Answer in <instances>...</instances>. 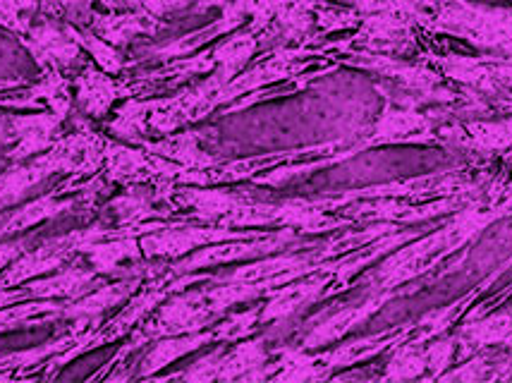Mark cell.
<instances>
[{
  "mask_svg": "<svg viewBox=\"0 0 512 383\" xmlns=\"http://www.w3.org/2000/svg\"><path fill=\"white\" fill-rule=\"evenodd\" d=\"M103 147H106V139L82 120L75 135L60 139L56 147L48 149V154L0 175V209L20 202L36 182L48 178L51 173H58V170L75 175L96 173L103 166Z\"/></svg>",
  "mask_w": 512,
  "mask_h": 383,
  "instance_id": "cell-1",
  "label": "cell"
},
{
  "mask_svg": "<svg viewBox=\"0 0 512 383\" xmlns=\"http://www.w3.org/2000/svg\"><path fill=\"white\" fill-rule=\"evenodd\" d=\"M29 32L20 36V41L29 48L36 63L44 70L67 72L75 68L82 53V46L77 44L70 32V22H58V15L39 10V17H34Z\"/></svg>",
  "mask_w": 512,
  "mask_h": 383,
  "instance_id": "cell-2",
  "label": "cell"
},
{
  "mask_svg": "<svg viewBox=\"0 0 512 383\" xmlns=\"http://www.w3.org/2000/svg\"><path fill=\"white\" fill-rule=\"evenodd\" d=\"M63 125L65 118H60L53 111L41 115H12L0 127L3 142L12 144L8 158L20 163L24 158L53 149L65 135Z\"/></svg>",
  "mask_w": 512,
  "mask_h": 383,
  "instance_id": "cell-3",
  "label": "cell"
},
{
  "mask_svg": "<svg viewBox=\"0 0 512 383\" xmlns=\"http://www.w3.org/2000/svg\"><path fill=\"white\" fill-rule=\"evenodd\" d=\"M87 230H72L56 240H48L41 247L32 249V252H24L10 264V269L0 276V288H12V285H20L29 278L41 276V273L65 266L72 257H77L79 247H82Z\"/></svg>",
  "mask_w": 512,
  "mask_h": 383,
  "instance_id": "cell-4",
  "label": "cell"
},
{
  "mask_svg": "<svg viewBox=\"0 0 512 383\" xmlns=\"http://www.w3.org/2000/svg\"><path fill=\"white\" fill-rule=\"evenodd\" d=\"M77 84V108L87 118H103L108 113V108L113 106V101L120 94H127V89L120 82H115L113 77H108V72H99L94 65H87L82 70V75L75 79Z\"/></svg>",
  "mask_w": 512,
  "mask_h": 383,
  "instance_id": "cell-5",
  "label": "cell"
},
{
  "mask_svg": "<svg viewBox=\"0 0 512 383\" xmlns=\"http://www.w3.org/2000/svg\"><path fill=\"white\" fill-rule=\"evenodd\" d=\"M96 285H103L101 276L94 269H82V266H67L58 273V276L46 278V281H34L27 285L32 293V300H56V297H65V300H77V297L96 290Z\"/></svg>",
  "mask_w": 512,
  "mask_h": 383,
  "instance_id": "cell-6",
  "label": "cell"
},
{
  "mask_svg": "<svg viewBox=\"0 0 512 383\" xmlns=\"http://www.w3.org/2000/svg\"><path fill=\"white\" fill-rule=\"evenodd\" d=\"M137 242H134V237H103V240H87L79 249V254H87L91 266H94V271L103 273V276H108V273H115L120 271V264H123L125 259H137Z\"/></svg>",
  "mask_w": 512,
  "mask_h": 383,
  "instance_id": "cell-7",
  "label": "cell"
},
{
  "mask_svg": "<svg viewBox=\"0 0 512 383\" xmlns=\"http://www.w3.org/2000/svg\"><path fill=\"white\" fill-rule=\"evenodd\" d=\"M84 27L91 29L96 36H101L103 41H108V44H115V46H125L137 32H146V29H151L149 24H144L142 17L96 15V12H91L89 22L84 24Z\"/></svg>",
  "mask_w": 512,
  "mask_h": 383,
  "instance_id": "cell-8",
  "label": "cell"
},
{
  "mask_svg": "<svg viewBox=\"0 0 512 383\" xmlns=\"http://www.w3.org/2000/svg\"><path fill=\"white\" fill-rule=\"evenodd\" d=\"M70 32H72V36H75L77 44L82 48H87L91 56H94V60L101 65L103 72L123 70V56H120L115 48L108 46V41H103L101 36H96L91 29L75 27V24H70Z\"/></svg>",
  "mask_w": 512,
  "mask_h": 383,
  "instance_id": "cell-9",
  "label": "cell"
},
{
  "mask_svg": "<svg viewBox=\"0 0 512 383\" xmlns=\"http://www.w3.org/2000/svg\"><path fill=\"white\" fill-rule=\"evenodd\" d=\"M39 10V0H0V27L10 29L17 36H24L32 27Z\"/></svg>",
  "mask_w": 512,
  "mask_h": 383,
  "instance_id": "cell-10",
  "label": "cell"
},
{
  "mask_svg": "<svg viewBox=\"0 0 512 383\" xmlns=\"http://www.w3.org/2000/svg\"><path fill=\"white\" fill-rule=\"evenodd\" d=\"M32 237H24V240H12V242H0V269L15 261L20 254L27 252V247L32 245Z\"/></svg>",
  "mask_w": 512,
  "mask_h": 383,
  "instance_id": "cell-11",
  "label": "cell"
},
{
  "mask_svg": "<svg viewBox=\"0 0 512 383\" xmlns=\"http://www.w3.org/2000/svg\"><path fill=\"white\" fill-rule=\"evenodd\" d=\"M12 87H20V82H0V89H12Z\"/></svg>",
  "mask_w": 512,
  "mask_h": 383,
  "instance_id": "cell-12",
  "label": "cell"
}]
</instances>
